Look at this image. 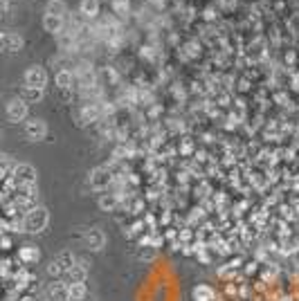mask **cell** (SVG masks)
I'll use <instances>...</instances> for the list:
<instances>
[{
  "label": "cell",
  "mask_w": 299,
  "mask_h": 301,
  "mask_svg": "<svg viewBox=\"0 0 299 301\" xmlns=\"http://www.w3.org/2000/svg\"><path fill=\"white\" fill-rule=\"evenodd\" d=\"M38 256L41 254H38L36 247H23L21 250V259L23 261H38Z\"/></svg>",
  "instance_id": "16"
},
{
  "label": "cell",
  "mask_w": 299,
  "mask_h": 301,
  "mask_svg": "<svg viewBox=\"0 0 299 301\" xmlns=\"http://www.w3.org/2000/svg\"><path fill=\"white\" fill-rule=\"evenodd\" d=\"M23 133H25V137L30 139V142H41V139L47 135V126L43 119H30V121H25Z\"/></svg>",
  "instance_id": "1"
},
{
  "label": "cell",
  "mask_w": 299,
  "mask_h": 301,
  "mask_svg": "<svg viewBox=\"0 0 299 301\" xmlns=\"http://www.w3.org/2000/svg\"><path fill=\"white\" fill-rule=\"evenodd\" d=\"M84 241H86V245H88V250L99 252L101 247H104V243H106V236H104V232L101 230H88L84 234Z\"/></svg>",
  "instance_id": "5"
},
{
  "label": "cell",
  "mask_w": 299,
  "mask_h": 301,
  "mask_svg": "<svg viewBox=\"0 0 299 301\" xmlns=\"http://www.w3.org/2000/svg\"><path fill=\"white\" fill-rule=\"evenodd\" d=\"M70 84H72V74L67 70H61L59 74H56V86H59V88H67Z\"/></svg>",
  "instance_id": "15"
},
{
  "label": "cell",
  "mask_w": 299,
  "mask_h": 301,
  "mask_svg": "<svg viewBox=\"0 0 299 301\" xmlns=\"http://www.w3.org/2000/svg\"><path fill=\"white\" fill-rule=\"evenodd\" d=\"M45 84H47V72L43 70V67L32 65L30 70L25 72V86H30V88H38V90H43V88H45Z\"/></svg>",
  "instance_id": "2"
},
{
  "label": "cell",
  "mask_w": 299,
  "mask_h": 301,
  "mask_svg": "<svg viewBox=\"0 0 299 301\" xmlns=\"http://www.w3.org/2000/svg\"><path fill=\"white\" fill-rule=\"evenodd\" d=\"M14 176H16L21 182H34L36 180V171H34V167H30V164H18L16 171H14Z\"/></svg>",
  "instance_id": "8"
},
{
  "label": "cell",
  "mask_w": 299,
  "mask_h": 301,
  "mask_svg": "<svg viewBox=\"0 0 299 301\" xmlns=\"http://www.w3.org/2000/svg\"><path fill=\"white\" fill-rule=\"evenodd\" d=\"M23 47V38L16 32L0 34V52H18Z\"/></svg>",
  "instance_id": "3"
},
{
  "label": "cell",
  "mask_w": 299,
  "mask_h": 301,
  "mask_svg": "<svg viewBox=\"0 0 299 301\" xmlns=\"http://www.w3.org/2000/svg\"><path fill=\"white\" fill-rule=\"evenodd\" d=\"M108 182H110V176H108V171H104V169H95L93 176H90V187L93 189H101Z\"/></svg>",
  "instance_id": "9"
},
{
  "label": "cell",
  "mask_w": 299,
  "mask_h": 301,
  "mask_svg": "<svg viewBox=\"0 0 299 301\" xmlns=\"http://www.w3.org/2000/svg\"><path fill=\"white\" fill-rule=\"evenodd\" d=\"M43 27H45L47 32L56 34V32L63 30V18H59V16H50V14H45V16H43Z\"/></svg>",
  "instance_id": "10"
},
{
  "label": "cell",
  "mask_w": 299,
  "mask_h": 301,
  "mask_svg": "<svg viewBox=\"0 0 299 301\" xmlns=\"http://www.w3.org/2000/svg\"><path fill=\"white\" fill-rule=\"evenodd\" d=\"M86 283L84 281H72L70 285H67V299L70 301H79V299H84L86 297Z\"/></svg>",
  "instance_id": "7"
},
{
  "label": "cell",
  "mask_w": 299,
  "mask_h": 301,
  "mask_svg": "<svg viewBox=\"0 0 299 301\" xmlns=\"http://www.w3.org/2000/svg\"><path fill=\"white\" fill-rule=\"evenodd\" d=\"M7 117L12 121H23L27 117V104L23 99H12L7 104Z\"/></svg>",
  "instance_id": "4"
},
{
  "label": "cell",
  "mask_w": 299,
  "mask_h": 301,
  "mask_svg": "<svg viewBox=\"0 0 299 301\" xmlns=\"http://www.w3.org/2000/svg\"><path fill=\"white\" fill-rule=\"evenodd\" d=\"M115 196H110V193H101V198H99V207L101 209H106V211H110L115 207Z\"/></svg>",
  "instance_id": "14"
},
{
  "label": "cell",
  "mask_w": 299,
  "mask_h": 301,
  "mask_svg": "<svg viewBox=\"0 0 299 301\" xmlns=\"http://www.w3.org/2000/svg\"><path fill=\"white\" fill-rule=\"evenodd\" d=\"M7 12V0H0V14Z\"/></svg>",
  "instance_id": "17"
},
{
  "label": "cell",
  "mask_w": 299,
  "mask_h": 301,
  "mask_svg": "<svg viewBox=\"0 0 299 301\" xmlns=\"http://www.w3.org/2000/svg\"><path fill=\"white\" fill-rule=\"evenodd\" d=\"M81 12H84L86 16L99 14V0H81Z\"/></svg>",
  "instance_id": "13"
},
{
  "label": "cell",
  "mask_w": 299,
  "mask_h": 301,
  "mask_svg": "<svg viewBox=\"0 0 299 301\" xmlns=\"http://www.w3.org/2000/svg\"><path fill=\"white\" fill-rule=\"evenodd\" d=\"M45 14L63 18L65 14H67V7H65V3H61V0H50V3H47V7H45Z\"/></svg>",
  "instance_id": "11"
},
{
  "label": "cell",
  "mask_w": 299,
  "mask_h": 301,
  "mask_svg": "<svg viewBox=\"0 0 299 301\" xmlns=\"http://www.w3.org/2000/svg\"><path fill=\"white\" fill-rule=\"evenodd\" d=\"M21 99L25 101V104H30V101H41V99H43V90L30 88V86H23V90H21Z\"/></svg>",
  "instance_id": "12"
},
{
  "label": "cell",
  "mask_w": 299,
  "mask_h": 301,
  "mask_svg": "<svg viewBox=\"0 0 299 301\" xmlns=\"http://www.w3.org/2000/svg\"><path fill=\"white\" fill-rule=\"evenodd\" d=\"M45 225H47L45 209H34L30 216H27V227H30V232H41Z\"/></svg>",
  "instance_id": "6"
}]
</instances>
